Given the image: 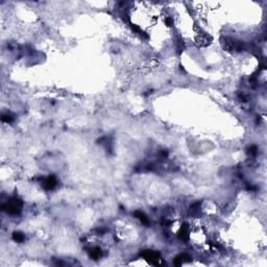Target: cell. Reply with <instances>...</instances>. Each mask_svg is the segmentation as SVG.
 I'll return each mask as SVG.
<instances>
[{
    "mask_svg": "<svg viewBox=\"0 0 267 267\" xmlns=\"http://www.w3.org/2000/svg\"><path fill=\"white\" fill-rule=\"evenodd\" d=\"M21 207H22V201L18 198H12L10 199L7 203L2 204V210L5 212H7L9 214L15 215L18 214L21 211Z\"/></svg>",
    "mask_w": 267,
    "mask_h": 267,
    "instance_id": "1",
    "label": "cell"
},
{
    "mask_svg": "<svg viewBox=\"0 0 267 267\" xmlns=\"http://www.w3.org/2000/svg\"><path fill=\"white\" fill-rule=\"evenodd\" d=\"M142 256H143V258L148 260L150 263H152L153 265H162V264H163L162 259L160 257V253L157 252H153V250H145V252L142 253Z\"/></svg>",
    "mask_w": 267,
    "mask_h": 267,
    "instance_id": "2",
    "label": "cell"
},
{
    "mask_svg": "<svg viewBox=\"0 0 267 267\" xmlns=\"http://www.w3.org/2000/svg\"><path fill=\"white\" fill-rule=\"evenodd\" d=\"M42 186H43V188H44L45 190H47V191L52 190V189L56 186V180H55V176H47V177H45V179L43 180V182H42Z\"/></svg>",
    "mask_w": 267,
    "mask_h": 267,
    "instance_id": "3",
    "label": "cell"
},
{
    "mask_svg": "<svg viewBox=\"0 0 267 267\" xmlns=\"http://www.w3.org/2000/svg\"><path fill=\"white\" fill-rule=\"evenodd\" d=\"M211 37L209 36L208 34H206V32H203V34H200L198 36V43L201 45V46H207V45L210 44V42H211Z\"/></svg>",
    "mask_w": 267,
    "mask_h": 267,
    "instance_id": "4",
    "label": "cell"
},
{
    "mask_svg": "<svg viewBox=\"0 0 267 267\" xmlns=\"http://www.w3.org/2000/svg\"><path fill=\"white\" fill-rule=\"evenodd\" d=\"M135 217L138 218V219L142 222V225H149V219H148V217H147L146 215H145L143 212H141V211H136V212H135Z\"/></svg>",
    "mask_w": 267,
    "mask_h": 267,
    "instance_id": "5",
    "label": "cell"
},
{
    "mask_svg": "<svg viewBox=\"0 0 267 267\" xmlns=\"http://www.w3.org/2000/svg\"><path fill=\"white\" fill-rule=\"evenodd\" d=\"M190 259V257H189L188 255H186V253H183V255H179L177 257L174 258V264L175 265H182L183 263L185 262V261H187Z\"/></svg>",
    "mask_w": 267,
    "mask_h": 267,
    "instance_id": "6",
    "label": "cell"
},
{
    "mask_svg": "<svg viewBox=\"0 0 267 267\" xmlns=\"http://www.w3.org/2000/svg\"><path fill=\"white\" fill-rule=\"evenodd\" d=\"M90 257L94 259V260H97L98 258L101 257V249L99 247H93L92 249L90 250Z\"/></svg>",
    "mask_w": 267,
    "mask_h": 267,
    "instance_id": "7",
    "label": "cell"
},
{
    "mask_svg": "<svg viewBox=\"0 0 267 267\" xmlns=\"http://www.w3.org/2000/svg\"><path fill=\"white\" fill-rule=\"evenodd\" d=\"M13 239H14L16 242L21 243V242H23L24 240H25V236H24L22 233H20V232H15V233L13 234Z\"/></svg>",
    "mask_w": 267,
    "mask_h": 267,
    "instance_id": "8",
    "label": "cell"
},
{
    "mask_svg": "<svg viewBox=\"0 0 267 267\" xmlns=\"http://www.w3.org/2000/svg\"><path fill=\"white\" fill-rule=\"evenodd\" d=\"M179 237L182 240H185L187 239L188 237V229H187V225H183L182 229H180V231L179 232Z\"/></svg>",
    "mask_w": 267,
    "mask_h": 267,
    "instance_id": "9",
    "label": "cell"
},
{
    "mask_svg": "<svg viewBox=\"0 0 267 267\" xmlns=\"http://www.w3.org/2000/svg\"><path fill=\"white\" fill-rule=\"evenodd\" d=\"M1 120H2V122H6V123H9V122H12V121H13V118L10 117V115H2Z\"/></svg>",
    "mask_w": 267,
    "mask_h": 267,
    "instance_id": "10",
    "label": "cell"
},
{
    "mask_svg": "<svg viewBox=\"0 0 267 267\" xmlns=\"http://www.w3.org/2000/svg\"><path fill=\"white\" fill-rule=\"evenodd\" d=\"M257 152H258V148H257V146H255V145H253V146H250V147H249V153H250V155L256 156V155H257Z\"/></svg>",
    "mask_w": 267,
    "mask_h": 267,
    "instance_id": "11",
    "label": "cell"
},
{
    "mask_svg": "<svg viewBox=\"0 0 267 267\" xmlns=\"http://www.w3.org/2000/svg\"><path fill=\"white\" fill-rule=\"evenodd\" d=\"M166 24H167V26H172V24H173V21H172V19L169 18V17H167V18H166Z\"/></svg>",
    "mask_w": 267,
    "mask_h": 267,
    "instance_id": "12",
    "label": "cell"
}]
</instances>
